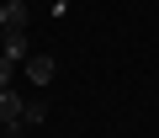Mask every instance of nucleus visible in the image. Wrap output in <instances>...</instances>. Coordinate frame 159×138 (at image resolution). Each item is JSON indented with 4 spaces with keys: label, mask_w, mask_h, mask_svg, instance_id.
I'll return each mask as SVG.
<instances>
[{
    "label": "nucleus",
    "mask_w": 159,
    "mask_h": 138,
    "mask_svg": "<svg viewBox=\"0 0 159 138\" xmlns=\"http://www.w3.org/2000/svg\"><path fill=\"white\" fill-rule=\"evenodd\" d=\"M0 53H6L11 64H27V32H6L0 37Z\"/></svg>",
    "instance_id": "nucleus-4"
},
{
    "label": "nucleus",
    "mask_w": 159,
    "mask_h": 138,
    "mask_svg": "<svg viewBox=\"0 0 159 138\" xmlns=\"http://www.w3.org/2000/svg\"><path fill=\"white\" fill-rule=\"evenodd\" d=\"M0 21H6V32H27L32 27V6L27 0H6L0 6Z\"/></svg>",
    "instance_id": "nucleus-2"
},
{
    "label": "nucleus",
    "mask_w": 159,
    "mask_h": 138,
    "mask_svg": "<svg viewBox=\"0 0 159 138\" xmlns=\"http://www.w3.org/2000/svg\"><path fill=\"white\" fill-rule=\"evenodd\" d=\"M21 117H27V101L16 90H0V127H6V133H21Z\"/></svg>",
    "instance_id": "nucleus-1"
},
{
    "label": "nucleus",
    "mask_w": 159,
    "mask_h": 138,
    "mask_svg": "<svg viewBox=\"0 0 159 138\" xmlns=\"http://www.w3.org/2000/svg\"><path fill=\"white\" fill-rule=\"evenodd\" d=\"M16 69H21V64H11L6 53H0V90H11V75H16Z\"/></svg>",
    "instance_id": "nucleus-5"
},
{
    "label": "nucleus",
    "mask_w": 159,
    "mask_h": 138,
    "mask_svg": "<svg viewBox=\"0 0 159 138\" xmlns=\"http://www.w3.org/2000/svg\"><path fill=\"white\" fill-rule=\"evenodd\" d=\"M27 75H32V85H53V75H58V64H53V53H32L27 64Z\"/></svg>",
    "instance_id": "nucleus-3"
},
{
    "label": "nucleus",
    "mask_w": 159,
    "mask_h": 138,
    "mask_svg": "<svg viewBox=\"0 0 159 138\" xmlns=\"http://www.w3.org/2000/svg\"><path fill=\"white\" fill-rule=\"evenodd\" d=\"M0 37H6V21H0Z\"/></svg>",
    "instance_id": "nucleus-6"
}]
</instances>
